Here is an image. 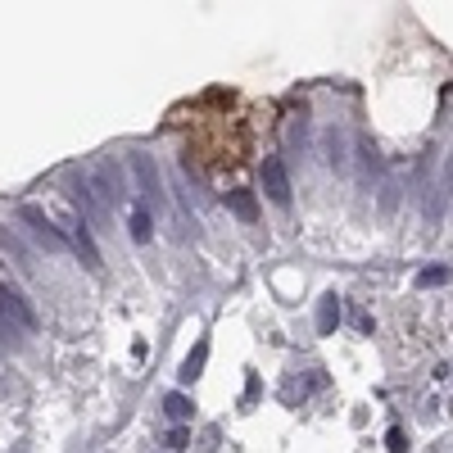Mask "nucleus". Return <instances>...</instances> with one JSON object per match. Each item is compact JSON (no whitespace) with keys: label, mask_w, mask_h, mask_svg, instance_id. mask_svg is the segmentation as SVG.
I'll use <instances>...</instances> for the list:
<instances>
[{"label":"nucleus","mask_w":453,"mask_h":453,"mask_svg":"<svg viewBox=\"0 0 453 453\" xmlns=\"http://www.w3.org/2000/svg\"><path fill=\"white\" fill-rule=\"evenodd\" d=\"M241 155H245V141H241V132H236V119H213V123H204L200 127V136H196V159H204V164H241Z\"/></svg>","instance_id":"f257e3e1"},{"label":"nucleus","mask_w":453,"mask_h":453,"mask_svg":"<svg viewBox=\"0 0 453 453\" xmlns=\"http://www.w3.org/2000/svg\"><path fill=\"white\" fill-rule=\"evenodd\" d=\"M263 191H268L273 204H290V173H286V159L281 155H268L263 159Z\"/></svg>","instance_id":"f03ea898"},{"label":"nucleus","mask_w":453,"mask_h":453,"mask_svg":"<svg viewBox=\"0 0 453 453\" xmlns=\"http://www.w3.org/2000/svg\"><path fill=\"white\" fill-rule=\"evenodd\" d=\"M0 313L14 318L23 331H32V326H36V313L27 309V299H23L19 290H10V286H0Z\"/></svg>","instance_id":"7ed1b4c3"},{"label":"nucleus","mask_w":453,"mask_h":453,"mask_svg":"<svg viewBox=\"0 0 453 453\" xmlns=\"http://www.w3.org/2000/svg\"><path fill=\"white\" fill-rule=\"evenodd\" d=\"M73 226V245H78V254H82V263L91 273H100V250H96V241H91V232H87V222H68Z\"/></svg>","instance_id":"20e7f679"},{"label":"nucleus","mask_w":453,"mask_h":453,"mask_svg":"<svg viewBox=\"0 0 453 453\" xmlns=\"http://www.w3.org/2000/svg\"><path fill=\"white\" fill-rule=\"evenodd\" d=\"M340 326V295H322V304H318V335H335Z\"/></svg>","instance_id":"39448f33"},{"label":"nucleus","mask_w":453,"mask_h":453,"mask_svg":"<svg viewBox=\"0 0 453 453\" xmlns=\"http://www.w3.org/2000/svg\"><path fill=\"white\" fill-rule=\"evenodd\" d=\"M23 218L36 226V236H42V241H50V245H64V236L55 232V226H50V218H46L42 209H36V204H23Z\"/></svg>","instance_id":"423d86ee"},{"label":"nucleus","mask_w":453,"mask_h":453,"mask_svg":"<svg viewBox=\"0 0 453 453\" xmlns=\"http://www.w3.org/2000/svg\"><path fill=\"white\" fill-rule=\"evenodd\" d=\"M204 363H209V340H200V345H196L191 354H186V363H181V381H186V386H191V381H196V376L204 372Z\"/></svg>","instance_id":"0eeeda50"},{"label":"nucleus","mask_w":453,"mask_h":453,"mask_svg":"<svg viewBox=\"0 0 453 453\" xmlns=\"http://www.w3.org/2000/svg\"><path fill=\"white\" fill-rule=\"evenodd\" d=\"M226 204H232V213H236L241 222H254V218H258V200H254V191H232V196H226Z\"/></svg>","instance_id":"6e6552de"},{"label":"nucleus","mask_w":453,"mask_h":453,"mask_svg":"<svg viewBox=\"0 0 453 453\" xmlns=\"http://www.w3.org/2000/svg\"><path fill=\"white\" fill-rule=\"evenodd\" d=\"M191 408H196V403H191V399H186L181 390H173V395L164 399V412H168V418H173L177 426H186V422H191Z\"/></svg>","instance_id":"1a4fd4ad"},{"label":"nucleus","mask_w":453,"mask_h":453,"mask_svg":"<svg viewBox=\"0 0 453 453\" xmlns=\"http://www.w3.org/2000/svg\"><path fill=\"white\" fill-rule=\"evenodd\" d=\"M449 281H453V273L444 268V263H440V268H422V273H418V286H422V290H431V286H449Z\"/></svg>","instance_id":"9d476101"},{"label":"nucleus","mask_w":453,"mask_h":453,"mask_svg":"<svg viewBox=\"0 0 453 453\" xmlns=\"http://www.w3.org/2000/svg\"><path fill=\"white\" fill-rule=\"evenodd\" d=\"M132 168H136V177L145 181V191H150V196H155V191H159V177H155V173H150V159H145V155H136V159H132Z\"/></svg>","instance_id":"9b49d317"},{"label":"nucleus","mask_w":453,"mask_h":453,"mask_svg":"<svg viewBox=\"0 0 453 453\" xmlns=\"http://www.w3.org/2000/svg\"><path fill=\"white\" fill-rule=\"evenodd\" d=\"M186 444H191V431H186V426H173V431L164 435V449H168V453H181Z\"/></svg>","instance_id":"f8f14e48"},{"label":"nucleus","mask_w":453,"mask_h":453,"mask_svg":"<svg viewBox=\"0 0 453 453\" xmlns=\"http://www.w3.org/2000/svg\"><path fill=\"white\" fill-rule=\"evenodd\" d=\"M132 241H141V245L150 241V213H145V209L132 213Z\"/></svg>","instance_id":"ddd939ff"},{"label":"nucleus","mask_w":453,"mask_h":453,"mask_svg":"<svg viewBox=\"0 0 453 453\" xmlns=\"http://www.w3.org/2000/svg\"><path fill=\"white\" fill-rule=\"evenodd\" d=\"M386 444H390V449H395V453H403V449H408V435H403V431H399V426H395V431H390V435H386Z\"/></svg>","instance_id":"4468645a"},{"label":"nucleus","mask_w":453,"mask_h":453,"mask_svg":"<svg viewBox=\"0 0 453 453\" xmlns=\"http://www.w3.org/2000/svg\"><path fill=\"white\" fill-rule=\"evenodd\" d=\"M349 322H354L358 331H372V318H367V309H354V313H349Z\"/></svg>","instance_id":"2eb2a0df"},{"label":"nucleus","mask_w":453,"mask_h":453,"mask_svg":"<svg viewBox=\"0 0 453 453\" xmlns=\"http://www.w3.org/2000/svg\"><path fill=\"white\" fill-rule=\"evenodd\" d=\"M444 186H449V196H453V155H449V168H444Z\"/></svg>","instance_id":"dca6fc26"}]
</instances>
